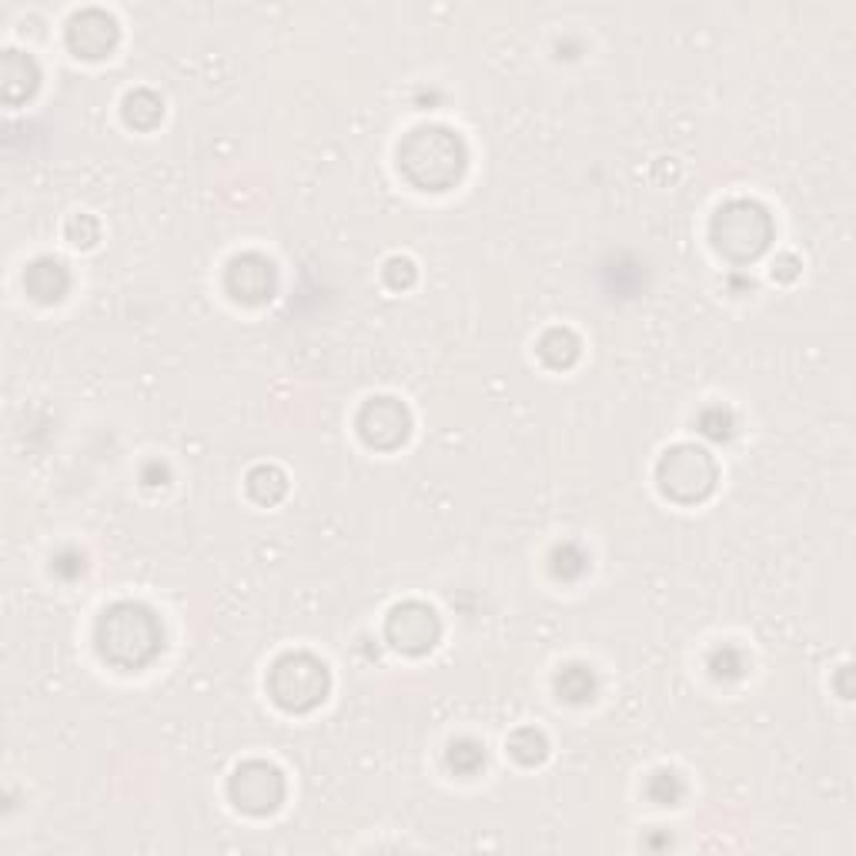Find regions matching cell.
I'll list each match as a JSON object with an SVG mask.
<instances>
[{
	"label": "cell",
	"mask_w": 856,
	"mask_h": 856,
	"mask_svg": "<svg viewBox=\"0 0 856 856\" xmlns=\"http://www.w3.org/2000/svg\"><path fill=\"white\" fill-rule=\"evenodd\" d=\"M24 292L37 305H57L64 295L71 292V269L60 258L41 254L24 269Z\"/></svg>",
	"instance_id": "11"
},
{
	"label": "cell",
	"mask_w": 856,
	"mask_h": 856,
	"mask_svg": "<svg viewBox=\"0 0 856 856\" xmlns=\"http://www.w3.org/2000/svg\"><path fill=\"white\" fill-rule=\"evenodd\" d=\"M655 482H660V492L670 502L699 505L716 492L719 466L703 445L683 442V445H673L663 452L660 466H655Z\"/></svg>",
	"instance_id": "5"
},
{
	"label": "cell",
	"mask_w": 856,
	"mask_h": 856,
	"mask_svg": "<svg viewBox=\"0 0 856 856\" xmlns=\"http://www.w3.org/2000/svg\"><path fill=\"white\" fill-rule=\"evenodd\" d=\"M64 235H68L75 248H94L101 238V225L94 215H71L68 225H64Z\"/></svg>",
	"instance_id": "25"
},
{
	"label": "cell",
	"mask_w": 856,
	"mask_h": 856,
	"mask_svg": "<svg viewBox=\"0 0 856 856\" xmlns=\"http://www.w3.org/2000/svg\"><path fill=\"white\" fill-rule=\"evenodd\" d=\"M285 773L269 760H244L228 776V797L248 817H269L285 803Z\"/></svg>",
	"instance_id": "6"
},
{
	"label": "cell",
	"mask_w": 856,
	"mask_h": 856,
	"mask_svg": "<svg viewBox=\"0 0 856 856\" xmlns=\"http://www.w3.org/2000/svg\"><path fill=\"white\" fill-rule=\"evenodd\" d=\"M244 489H248V495H251L258 505H275V502H282L285 492H288V476H285L278 466L261 463V466H254V469L248 472Z\"/></svg>",
	"instance_id": "16"
},
{
	"label": "cell",
	"mask_w": 856,
	"mask_h": 856,
	"mask_svg": "<svg viewBox=\"0 0 856 856\" xmlns=\"http://www.w3.org/2000/svg\"><path fill=\"white\" fill-rule=\"evenodd\" d=\"M41 88V68L37 60L24 50H4L0 60V91L8 104H24Z\"/></svg>",
	"instance_id": "12"
},
{
	"label": "cell",
	"mask_w": 856,
	"mask_h": 856,
	"mask_svg": "<svg viewBox=\"0 0 856 856\" xmlns=\"http://www.w3.org/2000/svg\"><path fill=\"white\" fill-rule=\"evenodd\" d=\"M64 37H68L71 54H78L84 60H101V57L114 54V47L121 41V27H117L114 14H107L101 8H84V11L71 14Z\"/></svg>",
	"instance_id": "10"
},
{
	"label": "cell",
	"mask_w": 856,
	"mask_h": 856,
	"mask_svg": "<svg viewBox=\"0 0 856 856\" xmlns=\"http://www.w3.org/2000/svg\"><path fill=\"white\" fill-rule=\"evenodd\" d=\"M225 292L231 295V301L258 308L275 298L278 292V269L275 261L258 254V251H241L228 261L225 269Z\"/></svg>",
	"instance_id": "9"
},
{
	"label": "cell",
	"mask_w": 856,
	"mask_h": 856,
	"mask_svg": "<svg viewBox=\"0 0 856 856\" xmlns=\"http://www.w3.org/2000/svg\"><path fill=\"white\" fill-rule=\"evenodd\" d=\"M706 670H709V676L719 680V683H737V680L746 676V655H743L740 646L722 642V646L709 649V655H706Z\"/></svg>",
	"instance_id": "18"
},
{
	"label": "cell",
	"mask_w": 856,
	"mask_h": 856,
	"mask_svg": "<svg viewBox=\"0 0 856 856\" xmlns=\"http://www.w3.org/2000/svg\"><path fill=\"white\" fill-rule=\"evenodd\" d=\"M505 750H509V756H512L515 763H522V766H539V763L549 760V740H546V733L536 730V727L515 730V733L509 737Z\"/></svg>",
	"instance_id": "17"
},
{
	"label": "cell",
	"mask_w": 856,
	"mask_h": 856,
	"mask_svg": "<svg viewBox=\"0 0 856 856\" xmlns=\"http://www.w3.org/2000/svg\"><path fill=\"white\" fill-rule=\"evenodd\" d=\"M776 238V225L766 205L753 202V197H730L722 202L709 221V241L712 248L733 261V265H750V261L763 258Z\"/></svg>",
	"instance_id": "3"
},
{
	"label": "cell",
	"mask_w": 856,
	"mask_h": 856,
	"mask_svg": "<svg viewBox=\"0 0 856 856\" xmlns=\"http://www.w3.org/2000/svg\"><path fill=\"white\" fill-rule=\"evenodd\" d=\"M445 763L455 776H476L486 766V746L472 737H458L445 750Z\"/></svg>",
	"instance_id": "19"
},
{
	"label": "cell",
	"mask_w": 856,
	"mask_h": 856,
	"mask_svg": "<svg viewBox=\"0 0 856 856\" xmlns=\"http://www.w3.org/2000/svg\"><path fill=\"white\" fill-rule=\"evenodd\" d=\"M469 145L448 124H419L399 141V171L419 191H448L466 178Z\"/></svg>",
	"instance_id": "2"
},
{
	"label": "cell",
	"mask_w": 856,
	"mask_h": 856,
	"mask_svg": "<svg viewBox=\"0 0 856 856\" xmlns=\"http://www.w3.org/2000/svg\"><path fill=\"white\" fill-rule=\"evenodd\" d=\"M381 278H385V285H388L391 292H409V288L419 282V269H415V261H412V258L395 254V258L385 261Z\"/></svg>",
	"instance_id": "23"
},
{
	"label": "cell",
	"mask_w": 856,
	"mask_h": 856,
	"mask_svg": "<svg viewBox=\"0 0 856 856\" xmlns=\"http://www.w3.org/2000/svg\"><path fill=\"white\" fill-rule=\"evenodd\" d=\"M385 639L406 655H425L442 639V619L429 603L406 600L385 616Z\"/></svg>",
	"instance_id": "8"
},
{
	"label": "cell",
	"mask_w": 856,
	"mask_h": 856,
	"mask_svg": "<svg viewBox=\"0 0 856 856\" xmlns=\"http://www.w3.org/2000/svg\"><path fill=\"white\" fill-rule=\"evenodd\" d=\"M596 693H600V680H596V673H592V666H585V663H569V666L559 670V676H556V696H559L562 703L585 706V703L596 699Z\"/></svg>",
	"instance_id": "14"
},
{
	"label": "cell",
	"mask_w": 856,
	"mask_h": 856,
	"mask_svg": "<svg viewBox=\"0 0 856 856\" xmlns=\"http://www.w3.org/2000/svg\"><path fill=\"white\" fill-rule=\"evenodd\" d=\"M121 114H124V124L135 127V130H151L161 124L164 117V101L148 91V88H138V91H127L124 101H121Z\"/></svg>",
	"instance_id": "15"
},
{
	"label": "cell",
	"mask_w": 856,
	"mask_h": 856,
	"mask_svg": "<svg viewBox=\"0 0 856 856\" xmlns=\"http://www.w3.org/2000/svg\"><path fill=\"white\" fill-rule=\"evenodd\" d=\"M699 435L709 442H730L737 435V415L730 406H706L696 419Z\"/></svg>",
	"instance_id": "22"
},
{
	"label": "cell",
	"mask_w": 856,
	"mask_h": 856,
	"mask_svg": "<svg viewBox=\"0 0 856 856\" xmlns=\"http://www.w3.org/2000/svg\"><path fill=\"white\" fill-rule=\"evenodd\" d=\"M797 275H800L797 254H779V258L773 261V278H776V282H797Z\"/></svg>",
	"instance_id": "27"
},
{
	"label": "cell",
	"mask_w": 856,
	"mask_h": 856,
	"mask_svg": "<svg viewBox=\"0 0 856 856\" xmlns=\"http://www.w3.org/2000/svg\"><path fill=\"white\" fill-rule=\"evenodd\" d=\"M94 646L98 655L121 670V673H138L151 666L161 649H164V626L145 603H114L101 613L94 626Z\"/></svg>",
	"instance_id": "1"
},
{
	"label": "cell",
	"mask_w": 856,
	"mask_h": 856,
	"mask_svg": "<svg viewBox=\"0 0 856 856\" xmlns=\"http://www.w3.org/2000/svg\"><path fill=\"white\" fill-rule=\"evenodd\" d=\"M646 797L655 807H680L686 797V783L676 769H655L646 779Z\"/></svg>",
	"instance_id": "21"
},
{
	"label": "cell",
	"mask_w": 856,
	"mask_h": 856,
	"mask_svg": "<svg viewBox=\"0 0 856 856\" xmlns=\"http://www.w3.org/2000/svg\"><path fill=\"white\" fill-rule=\"evenodd\" d=\"M141 482H145L148 489H164V486L171 482V469L161 463V458H151V463L141 469Z\"/></svg>",
	"instance_id": "26"
},
{
	"label": "cell",
	"mask_w": 856,
	"mask_h": 856,
	"mask_svg": "<svg viewBox=\"0 0 856 856\" xmlns=\"http://www.w3.org/2000/svg\"><path fill=\"white\" fill-rule=\"evenodd\" d=\"M358 438L375 452L402 448L412 435V412L395 395H372V399L355 415Z\"/></svg>",
	"instance_id": "7"
},
{
	"label": "cell",
	"mask_w": 856,
	"mask_h": 856,
	"mask_svg": "<svg viewBox=\"0 0 856 856\" xmlns=\"http://www.w3.org/2000/svg\"><path fill=\"white\" fill-rule=\"evenodd\" d=\"M265 689L272 703L285 712H311L332 693V673L315 652L292 649L282 652L269 670Z\"/></svg>",
	"instance_id": "4"
},
{
	"label": "cell",
	"mask_w": 856,
	"mask_h": 856,
	"mask_svg": "<svg viewBox=\"0 0 856 856\" xmlns=\"http://www.w3.org/2000/svg\"><path fill=\"white\" fill-rule=\"evenodd\" d=\"M549 572L559 582H579L589 572V556L579 543H559L549 556Z\"/></svg>",
	"instance_id": "20"
},
{
	"label": "cell",
	"mask_w": 856,
	"mask_h": 856,
	"mask_svg": "<svg viewBox=\"0 0 856 856\" xmlns=\"http://www.w3.org/2000/svg\"><path fill=\"white\" fill-rule=\"evenodd\" d=\"M536 352H539L543 365H549V368H556V372H566V368H572V365L579 362L582 342H579V335L572 332V328L556 324V328H549V332H543Z\"/></svg>",
	"instance_id": "13"
},
{
	"label": "cell",
	"mask_w": 856,
	"mask_h": 856,
	"mask_svg": "<svg viewBox=\"0 0 856 856\" xmlns=\"http://www.w3.org/2000/svg\"><path fill=\"white\" fill-rule=\"evenodd\" d=\"M84 569H88V556H84L81 549H75V546H64V549H57V552L50 556V572H54L57 579H64V582L81 579Z\"/></svg>",
	"instance_id": "24"
}]
</instances>
